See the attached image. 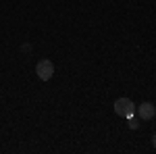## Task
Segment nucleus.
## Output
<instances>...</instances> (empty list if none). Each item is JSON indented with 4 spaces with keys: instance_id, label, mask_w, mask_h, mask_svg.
<instances>
[{
    "instance_id": "obj_1",
    "label": "nucleus",
    "mask_w": 156,
    "mask_h": 154,
    "mask_svg": "<svg viewBox=\"0 0 156 154\" xmlns=\"http://www.w3.org/2000/svg\"><path fill=\"white\" fill-rule=\"evenodd\" d=\"M115 113L119 115V117H125L129 119L135 115V104H133V100L129 98H117L115 100Z\"/></svg>"
},
{
    "instance_id": "obj_2",
    "label": "nucleus",
    "mask_w": 156,
    "mask_h": 154,
    "mask_svg": "<svg viewBox=\"0 0 156 154\" xmlns=\"http://www.w3.org/2000/svg\"><path fill=\"white\" fill-rule=\"evenodd\" d=\"M36 73H37V77H40L42 81H50L52 75H54V65H52L48 59H42L36 65Z\"/></svg>"
},
{
    "instance_id": "obj_3",
    "label": "nucleus",
    "mask_w": 156,
    "mask_h": 154,
    "mask_svg": "<svg viewBox=\"0 0 156 154\" xmlns=\"http://www.w3.org/2000/svg\"><path fill=\"white\" fill-rule=\"evenodd\" d=\"M135 110H137V117L142 121H150L156 117V106L152 102H142L140 106H135Z\"/></svg>"
},
{
    "instance_id": "obj_4",
    "label": "nucleus",
    "mask_w": 156,
    "mask_h": 154,
    "mask_svg": "<svg viewBox=\"0 0 156 154\" xmlns=\"http://www.w3.org/2000/svg\"><path fill=\"white\" fill-rule=\"evenodd\" d=\"M127 121H129L127 125H129L131 129H137V127H140V123H137V119H135V115H133V117H129V119H127Z\"/></svg>"
},
{
    "instance_id": "obj_5",
    "label": "nucleus",
    "mask_w": 156,
    "mask_h": 154,
    "mask_svg": "<svg viewBox=\"0 0 156 154\" xmlns=\"http://www.w3.org/2000/svg\"><path fill=\"white\" fill-rule=\"evenodd\" d=\"M152 144H154V148H156V133L152 135Z\"/></svg>"
}]
</instances>
